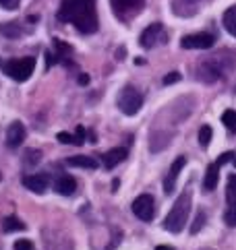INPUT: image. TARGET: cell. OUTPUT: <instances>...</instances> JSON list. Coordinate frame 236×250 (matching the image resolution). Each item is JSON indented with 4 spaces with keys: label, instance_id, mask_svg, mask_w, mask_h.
Returning a JSON list of instances; mask_svg holds the SVG:
<instances>
[{
    "label": "cell",
    "instance_id": "obj_1",
    "mask_svg": "<svg viewBox=\"0 0 236 250\" xmlns=\"http://www.w3.org/2000/svg\"><path fill=\"white\" fill-rule=\"evenodd\" d=\"M56 19L62 23H72L81 33H95L97 31L95 0H62Z\"/></svg>",
    "mask_w": 236,
    "mask_h": 250
},
{
    "label": "cell",
    "instance_id": "obj_2",
    "mask_svg": "<svg viewBox=\"0 0 236 250\" xmlns=\"http://www.w3.org/2000/svg\"><path fill=\"white\" fill-rule=\"evenodd\" d=\"M190 207H193V203H190V190H185L176 199V203L172 205L170 213L166 215L164 229L170 231V234H178V231H183L185 226H187V221H189Z\"/></svg>",
    "mask_w": 236,
    "mask_h": 250
},
{
    "label": "cell",
    "instance_id": "obj_3",
    "mask_svg": "<svg viewBox=\"0 0 236 250\" xmlns=\"http://www.w3.org/2000/svg\"><path fill=\"white\" fill-rule=\"evenodd\" d=\"M0 68H2V73L8 75L15 81H27L33 70H35V58L33 56H25V58H13V60H2L0 62Z\"/></svg>",
    "mask_w": 236,
    "mask_h": 250
},
{
    "label": "cell",
    "instance_id": "obj_4",
    "mask_svg": "<svg viewBox=\"0 0 236 250\" xmlns=\"http://www.w3.org/2000/svg\"><path fill=\"white\" fill-rule=\"evenodd\" d=\"M118 108H120L122 114L126 116H135L139 110H141V105H143V95L137 91L135 87H124L120 93H118Z\"/></svg>",
    "mask_w": 236,
    "mask_h": 250
},
{
    "label": "cell",
    "instance_id": "obj_5",
    "mask_svg": "<svg viewBox=\"0 0 236 250\" xmlns=\"http://www.w3.org/2000/svg\"><path fill=\"white\" fill-rule=\"evenodd\" d=\"M133 213L137 215L141 221H151L156 215V201H153L151 194H139L137 199L133 201Z\"/></svg>",
    "mask_w": 236,
    "mask_h": 250
},
{
    "label": "cell",
    "instance_id": "obj_6",
    "mask_svg": "<svg viewBox=\"0 0 236 250\" xmlns=\"http://www.w3.org/2000/svg\"><path fill=\"white\" fill-rule=\"evenodd\" d=\"M112 8L118 19H133L137 13H141V8L145 6V0H110Z\"/></svg>",
    "mask_w": 236,
    "mask_h": 250
},
{
    "label": "cell",
    "instance_id": "obj_7",
    "mask_svg": "<svg viewBox=\"0 0 236 250\" xmlns=\"http://www.w3.org/2000/svg\"><path fill=\"white\" fill-rule=\"evenodd\" d=\"M164 43L166 42V31H164V25L162 23H151L147 29H145L141 33V38H139V43L143 48H153V46H158V43Z\"/></svg>",
    "mask_w": 236,
    "mask_h": 250
},
{
    "label": "cell",
    "instance_id": "obj_8",
    "mask_svg": "<svg viewBox=\"0 0 236 250\" xmlns=\"http://www.w3.org/2000/svg\"><path fill=\"white\" fill-rule=\"evenodd\" d=\"M215 38L212 33H193V35H185L180 46L185 50H210L213 48Z\"/></svg>",
    "mask_w": 236,
    "mask_h": 250
},
{
    "label": "cell",
    "instance_id": "obj_9",
    "mask_svg": "<svg viewBox=\"0 0 236 250\" xmlns=\"http://www.w3.org/2000/svg\"><path fill=\"white\" fill-rule=\"evenodd\" d=\"M185 166H187V157H183V155H180L178 159H174V164L170 166L168 176L164 178V192H166V194H172V192H174L176 178H178L180 172H183V167H185Z\"/></svg>",
    "mask_w": 236,
    "mask_h": 250
},
{
    "label": "cell",
    "instance_id": "obj_10",
    "mask_svg": "<svg viewBox=\"0 0 236 250\" xmlns=\"http://www.w3.org/2000/svg\"><path fill=\"white\" fill-rule=\"evenodd\" d=\"M25 135H27L25 126L19 120H15L13 124H8V128H6V145L11 149H17L25 141Z\"/></svg>",
    "mask_w": 236,
    "mask_h": 250
},
{
    "label": "cell",
    "instance_id": "obj_11",
    "mask_svg": "<svg viewBox=\"0 0 236 250\" xmlns=\"http://www.w3.org/2000/svg\"><path fill=\"white\" fill-rule=\"evenodd\" d=\"M21 182H23V186H27V188H29L31 192L42 194V192H46L50 178H48V174H29V176H23Z\"/></svg>",
    "mask_w": 236,
    "mask_h": 250
},
{
    "label": "cell",
    "instance_id": "obj_12",
    "mask_svg": "<svg viewBox=\"0 0 236 250\" xmlns=\"http://www.w3.org/2000/svg\"><path fill=\"white\" fill-rule=\"evenodd\" d=\"M126 157H129V151H126L124 147H116V149L106 151L104 157H102V162H104L106 169H114L118 164H122Z\"/></svg>",
    "mask_w": 236,
    "mask_h": 250
},
{
    "label": "cell",
    "instance_id": "obj_13",
    "mask_svg": "<svg viewBox=\"0 0 236 250\" xmlns=\"http://www.w3.org/2000/svg\"><path fill=\"white\" fill-rule=\"evenodd\" d=\"M54 190L62 196H72L77 190V180L69 174H62V176H58V180L54 182Z\"/></svg>",
    "mask_w": 236,
    "mask_h": 250
},
{
    "label": "cell",
    "instance_id": "obj_14",
    "mask_svg": "<svg viewBox=\"0 0 236 250\" xmlns=\"http://www.w3.org/2000/svg\"><path fill=\"white\" fill-rule=\"evenodd\" d=\"M217 180H220V166H217V162H213V164L207 166V172L203 178V190L212 192L217 186Z\"/></svg>",
    "mask_w": 236,
    "mask_h": 250
},
{
    "label": "cell",
    "instance_id": "obj_15",
    "mask_svg": "<svg viewBox=\"0 0 236 250\" xmlns=\"http://www.w3.org/2000/svg\"><path fill=\"white\" fill-rule=\"evenodd\" d=\"M67 166L83 167V169H95L97 167V162H95V157H89V155H75V157H69L67 159Z\"/></svg>",
    "mask_w": 236,
    "mask_h": 250
},
{
    "label": "cell",
    "instance_id": "obj_16",
    "mask_svg": "<svg viewBox=\"0 0 236 250\" xmlns=\"http://www.w3.org/2000/svg\"><path fill=\"white\" fill-rule=\"evenodd\" d=\"M222 21H224V29L236 38V4L230 6V8H226Z\"/></svg>",
    "mask_w": 236,
    "mask_h": 250
},
{
    "label": "cell",
    "instance_id": "obj_17",
    "mask_svg": "<svg viewBox=\"0 0 236 250\" xmlns=\"http://www.w3.org/2000/svg\"><path fill=\"white\" fill-rule=\"evenodd\" d=\"M199 75H201V79L205 83H213V81H217V79L222 77V73L217 68H213L210 62H203L201 66H199Z\"/></svg>",
    "mask_w": 236,
    "mask_h": 250
},
{
    "label": "cell",
    "instance_id": "obj_18",
    "mask_svg": "<svg viewBox=\"0 0 236 250\" xmlns=\"http://www.w3.org/2000/svg\"><path fill=\"white\" fill-rule=\"evenodd\" d=\"M25 229V223L21 219H17L15 215H8L2 219V231H6V234H11V231H21Z\"/></svg>",
    "mask_w": 236,
    "mask_h": 250
},
{
    "label": "cell",
    "instance_id": "obj_19",
    "mask_svg": "<svg viewBox=\"0 0 236 250\" xmlns=\"http://www.w3.org/2000/svg\"><path fill=\"white\" fill-rule=\"evenodd\" d=\"M0 33L11 40H17V38H21L23 31H21V25H17V23H2L0 25Z\"/></svg>",
    "mask_w": 236,
    "mask_h": 250
},
{
    "label": "cell",
    "instance_id": "obj_20",
    "mask_svg": "<svg viewBox=\"0 0 236 250\" xmlns=\"http://www.w3.org/2000/svg\"><path fill=\"white\" fill-rule=\"evenodd\" d=\"M54 50H56V60H67L69 56H72V48L62 40H54Z\"/></svg>",
    "mask_w": 236,
    "mask_h": 250
},
{
    "label": "cell",
    "instance_id": "obj_21",
    "mask_svg": "<svg viewBox=\"0 0 236 250\" xmlns=\"http://www.w3.org/2000/svg\"><path fill=\"white\" fill-rule=\"evenodd\" d=\"M40 162H42V151L40 149H27L25 151V157H23V164L25 166L33 167V166H38Z\"/></svg>",
    "mask_w": 236,
    "mask_h": 250
},
{
    "label": "cell",
    "instance_id": "obj_22",
    "mask_svg": "<svg viewBox=\"0 0 236 250\" xmlns=\"http://www.w3.org/2000/svg\"><path fill=\"white\" fill-rule=\"evenodd\" d=\"M222 124L230 132H236V110H226L222 114Z\"/></svg>",
    "mask_w": 236,
    "mask_h": 250
},
{
    "label": "cell",
    "instance_id": "obj_23",
    "mask_svg": "<svg viewBox=\"0 0 236 250\" xmlns=\"http://www.w3.org/2000/svg\"><path fill=\"white\" fill-rule=\"evenodd\" d=\"M212 137H213V132H212V126H201L199 128V145H201L203 149L210 147V143H212Z\"/></svg>",
    "mask_w": 236,
    "mask_h": 250
},
{
    "label": "cell",
    "instance_id": "obj_24",
    "mask_svg": "<svg viewBox=\"0 0 236 250\" xmlns=\"http://www.w3.org/2000/svg\"><path fill=\"white\" fill-rule=\"evenodd\" d=\"M226 201L230 203H236V174H232L228 178V184H226Z\"/></svg>",
    "mask_w": 236,
    "mask_h": 250
},
{
    "label": "cell",
    "instance_id": "obj_25",
    "mask_svg": "<svg viewBox=\"0 0 236 250\" xmlns=\"http://www.w3.org/2000/svg\"><path fill=\"white\" fill-rule=\"evenodd\" d=\"M205 219H207V215H205V211L203 209H199L197 211V217H195V221H193V226H190V234H199L201 231V228H203V223H205Z\"/></svg>",
    "mask_w": 236,
    "mask_h": 250
},
{
    "label": "cell",
    "instance_id": "obj_26",
    "mask_svg": "<svg viewBox=\"0 0 236 250\" xmlns=\"http://www.w3.org/2000/svg\"><path fill=\"white\" fill-rule=\"evenodd\" d=\"M224 221H226V226L236 228V203L228 205V209H226V213H224Z\"/></svg>",
    "mask_w": 236,
    "mask_h": 250
},
{
    "label": "cell",
    "instance_id": "obj_27",
    "mask_svg": "<svg viewBox=\"0 0 236 250\" xmlns=\"http://www.w3.org/2000/svg\"><path fill=\"white\" fill-rule=\"evenodd\" d=\"M56 139L62 143V145H75V137H72L71 132H58Z\"/></svg>",
    "mask_w": 236,
    "mask_h": 250
},
{
    "label": "cell",
    "instance_id": "obj_28",
    "mask_svg": "<svg viewBox=\"0 0 236 250\" xmlns=\"http://www.w3.org/2000/svg\"><path fill=\"white\" fill-rule=\"evenodd\" d=\"M13 248L15 250H33V242L31 240H17Z\"/></svg>",
    "mask_w": 236,
    "mask_h": 250
},
{
    "label": "cell",
    "instance_id": "obj_29",
    "mask_svg": "<svg viewBox=\"0 0 236 250\" xmlns=\"http://www.w3.org/2000/svg\"><path fill=\"white\" fill-rule=\"evenodd\" d=\"M180 79H183V75L176 73V70H174V73H168V75L164 77V85H174V83L180 81Z\"/></svg>",
    "mask_w": 236,
    "mask_h": 250
},
{
    "label": "cell",
    "instance_id": "obj_30",
    "mask_svg": "<svg viewBox=\"0 0 236 250\" xmlns=\"http://www.w3.org/2000/svg\"><path fill=\"white\" fill-rule=\"evenodd\" d=\"M75 145H83L85 143V128L83 126H77V130H75Z\"/></svg>",
    "mask_w": 236,
    "mask_h": 250
},
{
    "label": "cell",
    "instance_id": "obj_31",
    "mask_svg": "<svg viewBox=\"0 0 236 250\" xmlns=\"http://www.w3.org/2000/svg\"><path fill=\"white\" fill-rule=\"evenodd\" d=\"M19 2L21 0H0V6L6 11H15V8H19Z\"/></svg>",
    "mask_w": 236,
    "mask_h": 250
},
{
    "label": "cell",
    "instance_id": "obj_32",
    "mask_svg": "<svg viewBox=\"0 0 236 250\" xmlns=\"http://www.w3.org/2000/svg\"><path fill=\"white\" fill-rule=\"evenodd\" d=\"M232 157H234V153H232V151H228V153H222L220 157H217V159H215V162H217V166H220V167H222V166H226V164H228V162H230V159H232Z\"/></svg>",
    "mask_w": 236,
    "mask_h": 250
},
{
    "label": "cell",
    "instance_id": "obj_33",
    "mask_svg": "<svg viewBox=\"0 0 236 250\" xmlns=\"http://www.w3.org/2000/svg\"><path fill=\"white\" fill-rule=\"evenodd\" d=\"M77 83H79V85H87V83H89V75H79Z\"/></svg>",
    "mask_w": 236,
    "mask_h": 250
},
{
    "label": "cell",
    "instance_id": "obj_34",
    "mask_svg": "<svg viewBox=\"0 0 236 250\" xmlns=\"http://www.w3.org/2000/svg\"><path fill=\"white\" fill-rule=\"evenodd\" d=\"M116 56H118V60H122V56H124V48H118V52H116Z\"/></svg>",
    "mask_w": 236,
    "mask_h": 250
},
{
    "label": "cell",
    "instance_id": "obj_35",
    "mask_svg": "<svg viewBox=\"0 0 236 250\" xmlns=\"http://www.w3.org/2000/svg\"><path fill=\"white\" fill-rule=\"evenodd\" d=\"M156 250H174V248H172V246H164V244H162V246H156Z\"/></svg>",
    "mask_w": 236,
    "mask_h": 250
},
{
    "label": "cell",
    "instance_id": "obj_36",
    "mask_svg": "<svg viewBox=\"0 0 236 250\" xmlns=\"http://www.w3.org/2000/svg\"><path fill=\"white\" fill-rule=\"evenodd\" d=\"M187 2H190V4H193V2H197V0H187Z\"/></svg>",
    "mask_w": 236,
    "mask_h": 250
},
{
    "label": "cell",
    "instance_id": "obj_37",
    "mask_svg": "<svg viewBox=\"0 0 236 250\" xmlns=\"http://www.w3.org/2000/svg\"><path fill=\"white\" fill-rule=\"evenodd\" d=\"M234 167H236V157H234Z\"/></svg>",
    "mask_w": 236,
    "mask_h": 250
}]
</instances>
